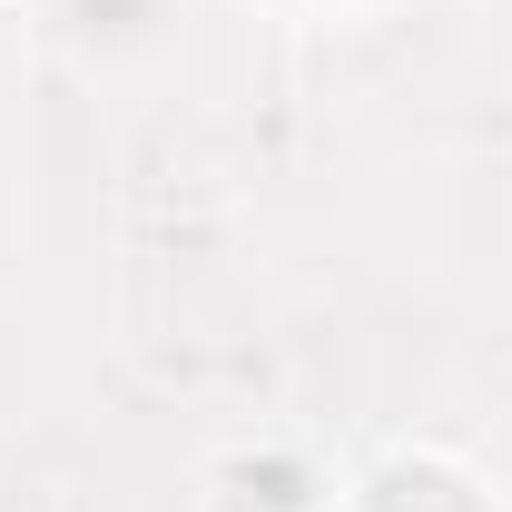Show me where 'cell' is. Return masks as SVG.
Returning <instances> with one entry per match:
<instances>
[{
  "label": "cell",
  "mask_w": 512,
  "mask_h": 512,
  "mask_svg": "<svg viewBox=\"0 0 512 512\" xmlns=\"http://www.w3.org/2000/svg\"><path fill=\"white\" fill-rule=\"evenodd\" d=\"M79 10H99V0H60V20H79ZM119 10V0H109ZM148 20H168V10H138V20H99V60H119V50H148L158 30Z\"/></svg>",
  "instance_id": "obj_1"
},
{
  "label": "cell",
  "mask_w": 512,
  "mask_h": 512,
  "mask_svg": "<svg viewBox=\"0 0 512 512\" xmlns=\"http://www.w3.org/2000/svg\"><path fill=\"white\" fill-rule=\"evenodd\" d=\"M296 10H375V0H296Z\"/></svg>",
  "instance_id": "obj_2"
}]
</instances>
